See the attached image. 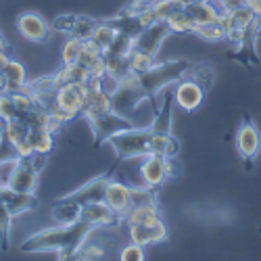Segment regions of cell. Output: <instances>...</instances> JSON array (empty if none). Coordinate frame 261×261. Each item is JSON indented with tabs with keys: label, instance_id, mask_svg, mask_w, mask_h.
<instances>
[{
	"label": "cell",
	"instance_id": "1",
	"mask_svg": "<svg viewBox=\"0 0 261 261\" xmlns=\"http://www.w3.org/2000/svg\"><path fill=\"white\" fill-rule=\"evenodd\" d=\"M96 228L86 222L80 220L75 224L69 226H55V228H46L40 230L36 234H32L28 241L21 243L19 251L21 253H50L57 251V259L65 261V259H75L77 249L88 241V236L94 232Z\"/></svg>",
	"mask_w": 261,
	"mask_h": 261
},
{
	"label": "cell",
	"instance_id": "2",
	"mask_svg": "<svg viewBox=\"0 0 261 261\" xmlns=\"http://www.w3.org/2000/svg\"><path fill=\"white\" fill-rule=\"evenodd\" d=\"M190 67V61L186 59H169V61H157L146 73L138 75L140 84L148 96L150 105H157V96L165 92V88L180 82Z\"/></svg>",
	"mask_w": 261,
	"mask_h": 261
},
{
	"label": "cell",
	"instance_id": "3",
	"mask_svg": "<svg viewBox=\"0 0 261 261\" xmlns=\"http://www.w3.org/2000/svg\"><path fill=\"white\" fill-rule=\"evenodd\" d=\"M150 134H153L150 127L136 125L109 138V144L117 155V163L125 159H144L146 155H150Z\"/></svg>",
	"mask_w": 261,
	"mask_h": 261
},
{
	"label": "cell",
	"instance_id": "4",
	"mask_svg": "<svg viewBox=\"0 0 261 261\" xmlns=\"http://www.w3.org/2000/svg\"><path fill=\"white\" fill-rule=\"evenodd\" d=\"M146 100H148V96H146L142 84H140V77L136 73H129L127 77H123L117 86V90L111 94L113 111L117 115H123L129 119H132V113L136 109Z\"/></svg>",
	"mask_w": 261,
	"mask_h": 261
},
{
	"label": "cell",
	"instance_id": "5",
	"mask_svg": "<svg viewBox=\"0 0 261 261\" xmlns=\"http://www.w3.org/2000/svg\"><path fill=\"white\" fill-rule=\"evenodd\" d=\"M88 121L90 129H92V136H94V146H100L105 142H109V138L123 132V129H132L136 127V123L129 119V117H123V115H117L115 111H109V113H100V115H88L84 117Z\"/></svg>",
	"mask_w": 261,
	"mask_h": 261
},
{
	"label": "cell",
	"instance_id": "6",
	"mask_svg": "<svg viewBox=\"0 0 261 261\" xmlns=\"http://www.w3.org/2000/svg\"><path fill=\"white\" fill-rule=\"evenodd\" d=\"M171 92H173V105H176L178 109H182V111H186V113H192L203 105L207 90L194 80L182 77L180 82L173 84Z\"/></svg>",
	"mask_w": 261,
	"mask_h": 261
},
{
	"label": "cell",
	"instance_id": "7",
	"mask_svg": "<svg viewBox=\"0 0 261 261\" xmlns=\"http://www.w3.org/2000/svg\"><path fill=\"white\" fill-rule=\"evenodd\" d=\"M236 148H238V155L245 159L247 167H251V163L261 150V134H259V127L249 117H245V121L236 132Z\"/></svg>",
	"mask_w": 261,
	"mask_h": 261
},
{
	"label": "cell",
	"instance_id": "8",
	"mask_svg": "<svg viewBox=\"0 0 261 261\" xmlns=\"http://www.w3.org/2000/svg\"><path fill=\"white\" fill-rule=\"evenodd\" d=\"M86 94H88V84H65L57 88V109L75 119L84 111Z\"/></svg>",
	"mask_w": 261,
	"mask_h": 261
},
{
	"label": "cell",
	"instance_id": "9",
	"mask_svg": "<svg viewBox=\"0 0 261 261\" xmlns=\"http://www.w3.org/2000/svg\"><path fill=\"white\" fill-rule=\"evenodd\" d=\"M171 34L167 21H157V23L148 25L144 30H140L136 36H134V48L138 50H144L148 55H159V48L163 46L165 38Z\"/></svg>",
	"mask_w": 261,
	"mask_h": 261
},
{
	"label": "cell",
	"instance_id": "10",
	"mask_svg": "<svg viewBox=\"0 0 261 261\" xmlns=\"http://www.w3.org/2000/svg\"><path fill=\"white\" fill-rule=\"evenodd\" d=\"M17 32L25 40L42 44V42L48 40L53 28H50V23H46V19L38 13H21L17 19Z\"/></svg>",
	"mask_w": 261,
	"mask_h": 261
},
{
	"label": "cell",
	"instance_id": "11",
	"mask_svg": "<svg viewBox=\"0 0 261 261\" xmlns=\"http://www.w3.org/2000/svg\"><path fill=\"white\" fill-rule=\"evenodd\" d=\"M82 220L90 222L94 228H117L123 222V215L113 211L105 201H96L82 207Z\"/></svg>",
	"mask_w": 261,
	"mask_h": 261
},
{
	"label": "cell",
	"instance_id": "12",
	"mask_svg": "<svg viewBox=\"0 0 261 261\" xmlns=\"http://www.w3.org/2000/svg\"><path fill=\"white\" fill-rule=\"evenodd\" d=\"M129 241L140 245V247H150V245H159L167 241V226L163 220H157L153 224H134L127 230Z\"/></svg>",
	"mask_w": 261,
	"mask_h": 261
},
{
	"label": "cell",
	"instance_id": "13",
	"mask_svg": "<svg viewBox=\"0 0 261 261\" xmlns=\"http://www.w3.org/2000/svg\"><path fill=\"white\" fill-rule=\"evenodd\" d=\"M109 111H113L111 94L100 88V77H90V82H88V94H86L82 117L100 115V113H109Z\"/></svg>",
	"mask_w": 261,
	"mask_h": 261
},
{
	"label": "cell",
	"instance_id": "14",
	"mask_svg": "<svg viewBox=\"0 0 261 261\" xmlns=\"http://www.w3.org/2000/svg\"><path fill=\"white\" fill-rule=\"evenodd\" d=\"M140 176H142L144 184L161 188L169 180V176H167V157L153 155V153L146 155L140 163Z\"/></svg>",
	"mask_w": 261,
	"mask_h": 261
},
{
	"label": "cell",
	"instance_id": "15",
	"mask_svg": "<svg viewBox=\"0 0 261 261\" xmlns=\"http://www.w3.org/2000/svg\"><path fill=\"white\" fill-rule=\"evenodd\" d=\"M109 173H102V176H96L92 180H88L86 184H82L77 190H73L71 194H65L73 201H77L82 207L88 205V203H96V201H105V190H107V184H109Z\"/></svg>",
	"mask_w": 261,
	"mask_h": 261
},
{
	"label": "cell",
	"instance_id": "16",
	"mask_svg": "<svg viewBox=\"0 0 261 261\" xmlns=\"http://www.w3.org/2000/svg\"><path fill=\"white\" fill-rule=\"evenodd\" d=\"M105 203L113 211L121 213L125 220V213L132 209V203H129V186L117 178H109V184L105 190Z\"/></svg>",
	"mask_w": 261,
	"mask_h": 261
},
{
	"label": "cell",
	"instance_id": "17",
	"mask_svg": "<svg viewBox=\"0 0 261 261\" xmlns=\"http://www.w3.org/2000/svg\"><path fill=\"white\" fill-rule=\"evenodd\" d=\"M0 197H3L7 209L11 211L13 217H19V215L34 211L38 207L36 192H19L13 188H5V190H0Z\"/></svg>",
	"mask_w": 261,
	"mask_h": 261
},
{
	"label": "cell",
	"instance_id": "18",
	"mask_svg": "<svg viewBox=\"0 0 261 261\" xmlns=\"http://www.w3.org/2000/svg\"><path fill=\"white\" fill-rule=\"evenodd\" d=\"M50 215L57 226H69L82 220V205L69 197H61L53 203Z\"/></svg>",
	"mask_w": 261,
	"mask_h": 261
},
{
	"label": "cell",
	"instance_id": "19",
	"mask_svg": "<svg viewBox=\"0 0 261 261\" xmlns=\"http://www.w3.org/2000/svg\"><path fill=\"white\" fill-rule=\"evenodd\" d=\"M77 63H82L84 67L90 71L92 77H102V75L107 73L105 55H102V50L94 44L92 40H84V42H82V53H80Z\"/></svg>",
	"mask_w": 261,
	"mask_h": 261
},
{
	"label": "cell",
	"instance_id": "20",
	"mask_svg": "<svg viewBox=\"0 0 261 261\" xmlns=\"http://www.w3.org/2000/svg\"><path fill=\"white\" fill-rule=\"evenodd\" d=\"M38 182H40V171L34 169L32 165L19 161L13 178H11V186L13 190H19V192H36L38 188Z\"/></svg>",
	"mask_w": 261,
	"mask_h": 261
},
{
	"label": "cell",
	"instance_id": "21",
	"mask_svg": "<svg viewBox=\"0 0 261 261\" xmlns=\"http://www.w3.org/2000/svg\"><path fill=\"white\" fill-rule=\"evenodd\" d=\"M171 119H173V92L167 90V92H163V102L155 109L153 123L148 127L153 129V132L171 134Z\"/></svg>",
	"mask_w": 261,
	"mask_h": 261
},
{
	"label": "cell",
	"instance_id": "22",
	"mask_svg": "<svg viewBox=\"0 0 261 261\" xmlns=\"http://www.w3.org/2000/svg\"><path fill=\"white\" fill-rule=\"evenodd\" d=\"M90 77H92L90 71L86 69L82 63H69V65L61 63V67L55 71V80H57L59 88L65 84H88Z\"/></svg>",
	"mask_w": 261,
	"mask_h": 261
},
{
	"label": "cell",
	"instance_id": "23",
	"mask_svg": "<svg viewBox=\"0 0 261 261\" xmlns=\"http://www.w3.org/2000/svg\"><path fill=\"white\" fill-rule=\"evenodd\" d=\"M150 153L153 155H163L169 159H176L180 153V142L173 134H161L153 132L150 134Z\"/></svg>",
	"mask_w": 261,
	"mask_h": 261
},
{
	"label": "cell",
	"instance_id": "24",
	"mask_svg": "<svg viewBox=\"0 0 261 261\" xmlns=\"http://www.w3.org/2000/svg\"><path fill=\"white\" fill-rule=\"evenodd\" d=\"M5 77H7V90L5 92H17L23 90L28 86V71L17 59H9V63L5 65Z\"/></svg>",
	"mask_w": 261,
	"mask_h": 261
},
{
	"label": "cell",
	"instance_id": "25",
	"mask_svg": "<svg viewBox=\"0 0 261 261\" xmlns=\"http://www.w3.org/2000/svg\"><path fill=\"white\" fill-rule=\"evenodd\" d=\"M157 220H163L161 217V209L159 203L157 205H142V207H132L125 213V224L134 226V224H153Z\"/></svg>",
	"mask_w": 261,
	"mask_h": 261
},
{
	"label": "cell",
	"instance_id": "26",
	"mask_svg": "<svg viewBox=\"0 0 261 261\" xmlns=\"http://www.w3.org/2000/svg\"><path fill=\"white\" fill-rule=\"evenodd\" d=\"M167 25L171 34H194V30H197V23L192 21V17L184 7H176V11L167 19Z\"/></svg>",
	"mask_w": 261,
	"mask_h": 261
},
{
	"label": "cell",
	"instance_id": "27",
	"mask_svg": "<svg viewBox=\"0 0 261 261\" xmlns=\"http://www.w3.org/2000/svg\"><path fill=\"white\" fill-rule=\"evenodd\" d=\"M3 136L15 144V148L21 144V142H25L28 136H30V125L25 123L23 117H15V119H9L5 121V129H3Z\"/></svg>",
	"mask_w": 261,
	"mask_h": 261
},
{
	"label": "cell",
	"instance_id": "28",
	"mask_svg": "<svg viewBox=\"0 0 261 261\" xmlns=\"http://www.w3.org/2000/svg\"><path fill=\"white\" fill-rule=\"evenodd\" d=\"M117 30L111 25V23H109V21H105V19H96V28H94V32H92V42H94V44L105 53L109 46H111L113 44V40L117 38Z\"/></svg>",
	"mask_w": 261,
	"mask_h": 261
},
{
	"label": "cell",
	"instance_id": "29",
	"mask_svg": "<svg viewBox=\"0 0 261 261\" xmlns=\"http://www.w3.org/2000/svg\"><path fill=\"white\" fill-rule=\"evenodd\" d=\"M184 77L188 80H194L197 84H201L205 90H209L211 86H213V80H215V69L211 67L209 63H190V67L186 69Z\"/></svg>",
	"mask_w": 261,
	"mask_h": 261
},
{
	"label": "cell",
	"instance_id": "30",
	"mask_svg": "<svg viewBox=\"0 0 261 261\" xmlns=\"http://www.w3.org/2000/svg\"><path fill=\"white\" fill-rule=\"evenodd\" d=\"M28 140H30L34 150H38V153H44V155H48L53 150V146H55V134L50 132V129H46V127H34V129H30Z\"/></svg>",
	"mask_w": 261,
	"mask_h": 261
},
{
	"label": "cell",
	"instance_id": "31",
	"mask_svg": "<svg viewBox=\"0 0 261 261\" xmlns=\"http://www.w3.org/2000/svg\"><path fill=\"white\" fill-rule=\"evenodd\" d=\"M129 203H132V207L157 205V188L144 182L138 186H129Z\"/></svg>",
	"mask_w": 261,
	"mask_h": 261
},
{
	"label": "cell",
	"instance_id": "32",
	"mask_svg": "<svg viewBox=\"0 0 261 261\" xmlns=\"http://www.w3.org/2000/svg\"><path fill=\"white\" fill-rule=\"evenodd\" d=\"M155 63H157V57L155 55H148V53L138 50V48H134L132 53H129V71L136 73V75L146 73Z\"/></svg>",
	"mask_w": 261,
	"mask_h": 261
},
{
	"label": "cell",
	"instance_id": "33",
	"mask_svg": "<svg viewBox=\"0 0 261 261\" xmlns=\"http://www.w3.org/2000/svg\"><path fill=\"white\" fill-rule=\"evenodd\" d=\"M13 220L11 211L7 209L3 197H0V251H9L11 247V228H13Z\"/></svg>",
	"mask_w": 261,
	"mask_h": 261
},
{
	"label": "cell",
	"instance_id": "34",
	"mask_svg": "<svg viewBox=\"0 0 261 261\" xmlns=\"http://www.w3.org/2000/svg\"><path fill=\"white\" fill-rule=\"evenodd\" d=\"M184 9L188 11V15L192 17V21L197 25H205V23H213V21H220L215 17V13H213L209 3H192V5H188Z\"/></svg>",
	"mask_w": 261,
	"mask_h": 261
},
{
	"label": "cell",
	"instance_id": "35",
	"mask_svg": "<svg viewBox=\"0 0 261 261\" xmlns=\"http://www.w3.org/2000/svg\"><path fill=\"white\" fill-rule=\"evenodd\" d=\"M134 50V36L129 34H117L113 40V44L105 50V55H115V57H129V53Z\"/></svg>",
	"mask_w": 261,
	"mask_h": 261
},
{
	"label": "cell",
	"instance_id": "36",
	"mask_svg": "<svg viewBox=\"0 0 261 261\" xmlns=\"http://www.w3.org/2000/svg\"><path fill=\"white\" fill-rule=\"evenodd\" d=\"M194 36H199L207 42H220L226 38V30L222 25V21H213V23H205V25H197Z\"/></svg>",
	"mask_w": 261,
	"mask_h": 261
},
{
	"label": "cell",
	"instance_id": "37",
	"mask_svg": "<svg viewBox=\"0 0 261 261\" xmlns=\"http://www.w3.org/2000/svg\"><path fill=\"white\" fill-rule=\"evenodd\" d=\"M94 28H96V19H92L88 15H77L75 23H73V30H71V36L80 38V40H90Z\"/></svg>",
	"mask_w": 261,
	"mask_h": 261
},
{
	"label": "cell",
	"instance_id": "38",
	"mask_svg": "<svg viewBox=\"0 0 261 261\" xmlns=\"http://www.w3.org/2000/svg\"><path fill=\"white\" fill-rule=\"evenodd\" d=\"M82 42L80 38H69V40H65L63 42V46H61V63L65 65H69V63H77L80 59V53H82Z\"/></svg>",
	"mask_w": 261,
	"mask_h": 261
},
{
	"label": "cell",
	"instance_id": "39",
	"mask_svg": "<svg viewBox=\"0 0 261 261\" xmlns=\"http://www.w3.org/2000/svg\"><path fill=\"white\" fill-rule=\"evenodd\" d=\"M259 15L249 7V5H243V7H238V9H234L230 15H228V19L232 21L234 25H238V28H249L253 21L257 19Z\"/></svg>",
	"mask_w": 261,
	"mask_h": 261
},
{
	"label": "cell",
	"instance_id": "40",
	"mask_svg": "<svg viewBox=\"0 0 261 261\" xmlns=\"http://www.w3.org/2000/svg\"><path fill=\"white\" fill-rule=\"evenodd\" d=\"M28 86H30L32 94H34V92H53V90L59 88L57 80H55V73H50V75H40V77L28 82Z\"/></svg>",
	"mask_w": 261,
	"mask_h": 261
},
{
	"label": "cell",
	"instance_id": "41",
	"mask_svg": "<svg viewBox=\"0 0 261 261\" xmlns=\"http://www.w3.org/2000/svg\"><path fill=\"white\" fill-rule=\"evenodd\" d=\"M17 165H19V157L0 161V190H5V188L11 186V178H13Z\"/></svg>",
	"mask_w": 261,
	"mask_h": 261
},
{
	"label": "cell",
	"instance_id": "42",
	"mask_svg": "<svg viewBox=\"0 0 261 261\" xmlns=\"http://www.w3.org/2000/svg\"><path fill=\"white\" fill-rule=\"evenodd\" d=\"M75 17L77 15H57L55 19H53V23H50V28H53V32H59V34H69L71 36V30H73V23H75Z\"/></svg>",
	"mask_w": 261,
	"mask_h": 261
},
{
	"label": "cell",
	"instance_id": "43",
	"mask_svg": "<svg viewBox=\"0 0 261 261\" xmlns=\"http://www.w3.org/2000/svg\"><path fill=\"white\" fill-rule=\"evenodd\" d=\"M105 257V249L100 245H82L77 249V255L75 259H82V261H90V259H102Z\"/></svg>",
	"mask_w": 261,
	"mask_h": 261
},
{
	"label": "cell",
	"instance_id": "44",
	"mask_svg": "<svg viewBox=\"0 0 261 261\" xmlns=\"http://www.w3.org/2000/svg\"><path fill=\"white\" fill-rule=\"evenodd\" d=\"M0 115H3L5 121L19 117L17 109H15V102H13V98H11L9 92H0Z\"/></svg>",
	"mask_w": 261,
	"mask_h": 261
},
{
	"label": "cell",
	"instance_id": "45",
	"mask_svg": "<svg viewBox=\"0 0 261 261\" xmlns=\"http://www.w3.org/2000/svg\"><path fill=\"white\" fill-rule=\"evenodd\" d=\"M146 255H144V247L136 245V243H129L121 253H119V259L121 261H142Z\"/></svg>",
	"mask_w": 261,
	"mask_h": 261
},
{
	"label": "cell",
	"instance_id": "46",
	"mask_svg": "<svg viewBox=\"0 0 261 261\" xmlns=\"http://www.w3.org/2000/svg\"><path fill=\"white\" fill-rule=\"evenodd\" d=\"M150 7H153V11H155V15H157L159 21H167L169 15L176 11V5H173L171 0H155Z\"/></svg>",
	"mask_w": 261,
	"mask_h": 261
},
{
	"label": "cell",
	"instance_id": "47",
	"mask_svg": "<svg viewBox=\"0 0 261 261\" xmlns=\"http://www.w3.org/2000/svg\"><path fill=\"white\" fill-rule=\"evenodd\" d=\"M136 21H138V25L144 30V28H148V25L157 23L159 19H157L153 7H146V9H142V11H136Z\"/></svg>",
	"mask_w": 261,
	"mask_h": 261
},
{
	"label": "cell",
	"instance_id": "48",
	"mask_svg": "<svg viewBox=\"0 0 261 261\" xmlns=\"http://www.w3.org/2000/svg\"><path fill=\"white\" fill-rule=\"evenodd\" d=\"M46 157H48V155H44V153H38V150H32V153H30L28 157H21L19 161H23V163L32 165L34 169L42 171V169H44V165H46Z\"/></svg>",
	"mask_w": 261,
	"mask_h": 261
},
{
	"label": "cell",
	"instance_id": "49",
	"mask_svg": "<svg viewBox=\"0 0 261 261\" xmlns=\"http://www.w3.org/2000/svg\"><path fill=\"white\" fill-rule=\"evenodd\" d=\"M15 157H19L15 144L9 142V140L3 136V138H0V161H3V159H15Z\"/></svg>",
	"mask_w": 261,
	"mask_h": 261
},
{
	"label": "cell",
	"instance_id": "50",
	"mask_svg": "<svg viewBox=\"0 0 261 261\" xmlns=\"http://www.w3.org/2000/svg\"><path fill=\"white\" fill-rule=\"evenodd\" d=\"M153 3H155V0H134V3H132V5H129V9H132V11L136 13V11H142V9L150 7V5H153Z\"/></svg>",
	"mask_w": 261,
	"mask_h": 261
},
{
	"label": "cell",
	"instance_id": "51",
	"mask_svg": "<svg viewBox=\"0 0 261 261\" xmlns=\"http://www.w3.org/2000/svg\"><path fill=\"white\" fill-rule=\"evenodd\" d=\"M245 5H249V7L261 17V0H245Z\"/></svg>",
	"mask_w": 261,
	"mask_h": 261
},
{
	"label": "cell",
	"instance_id": "52",
	"mask_svg": "<svg viewBox=\"0 0 261 261\" xmlns=\"http://www.w3.org/2000/svg\"><path fill=\"white\" fill-rule=\"evenodd\" d=\"M9 50H3V48H0V69H5V65L9 63Z\"/></svg>",
	"mask_w": 261,
	"mask_h": 261
},
{
	"label": "cell",
	"instance_id": "53",
	"mask_svg": "<svg viewBox=\"0 0 261 261\" xmlns=\"http://www.w3.org/2000/svg\"><path fill=\"white\" fill-rule=\"evenodd\" d=\"M7 90V77H5V71L0 69V92Z\"/></svg>",
	"mask_w": 261,
	"mask_h": 261
},
{
	"label": "cell",
	"instance_id": "54",
	"mask_svg": "<svg viewBox=\"0 0 261 261\" xmlns=\"http://www.w3.org/2000/svg\"><path fill=\"white\" fill-rule=\"evenodd\" d=\"M171 3L176 5V7H188V5H192V3H194V0H171Z\"/></svg>",
	"mask_w": 261,
	"mask_h": 261
},
{
	"label": "cell",
	"instance_id": "55",
	"mask_svg": "<svg viewBox=\"0 0 261 261\" xmlns=\"http://www.w3.org/2000/svg\"><path fill=\"white\" fill-rule=\"evenodd\" d=\"M194 3H209V0H194Z\"/></svg>",
	"mask_w": 261,
	"mask_h": 261
},
{
	"label": "cell",
	"instance_id": "56",
	"mask_svg": "<svg viewBox=\"0 0 261 261\" xmlns=\"http://www.w3.org/2000/svg\"><path fill=\"white\" fill-rule=\"evenodd\" d=\"M0 138H3V132H0Z\"/></svg>",
	"mask_w": 261,
	"mask_h": 261
},
{
	"label": "cell",
	"instance_id": "57",
	"mask_svg": "<svg viewBox=\"0 0 261 261\" xmlns=\"http://www.w3.org/2000/svg\"><path fill=\"white\" fill-rule=\"evenodd\" d=\"M259 232H261V226H259Z\"/></svg>",
	"mask_w": 261,
	"mask_h": 261
}]
</instances>
